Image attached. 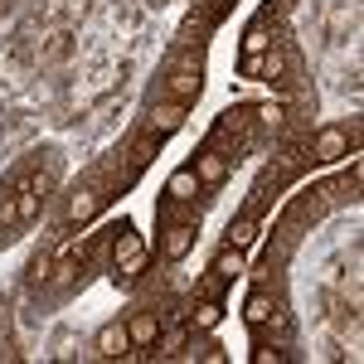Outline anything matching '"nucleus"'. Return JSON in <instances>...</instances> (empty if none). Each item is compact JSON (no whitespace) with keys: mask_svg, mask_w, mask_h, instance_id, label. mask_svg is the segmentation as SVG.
<instances>
[{"mask_svg":"<svg viewBox=\"0 0 364 364\" xmlns=\"http://www.w3.org/2000/svg\"><path fill=\"white\" fill-rule=\"evenodd\" d=\"M15 224H20V209H15V199L5 195L0 199V228H15Z\"/></svg>","mask_w":364,"mask_h":364,"instance_id":"19","label":"nucleus"},{"mask_svg":"<svg viewBox=\"0 0 364 364\" xmlns=\"http://www.w3.org/2000/svg\"><path fill=\"white\" fill-rule=\"evenodd\" d=\"M127 350H132V336H127V326H122V321H112V326H102V331H97V355L117 360V355H127Z\"/></svg>","mask_w":364,"mask_h":364,"instance_id":"3","label":"nucleus"},{"mask_svg":"<svg viewBox=\"0 0 364 364\" xmlns=\"http://www.w3.org/2000/svg\"><path fill=\"white\" fill-rule=\"evenodd\" d=\"M199 190H204V185H199V175H195V166L175 170V175H170V180H166V195H170V199H185V204H190V199H195Z\"/></svg>","mask_w":364,"mask_h":364,"instance_id":"6","label":"nucleus"},{"mask_svg":"<svg viewBox=\"0 0 364 364\" xmlns=\"http://www.w3.org/2000/svg\"><path fill=\"white\" fill-rule=\"evenodd\" d=\"M127 336H132V350H146V345H156V336H161V321L151 311H136L127 321Z\"/></svg>","mask_w":364,"mask_h":364,"instance_id":"1","label":"nucleus"},{"mask_svg":"<svg viewBox=\"0 0 364 364\" xmlns=\"http://www.w3.org/2000/svg\"><path fill=\"white\" fill-rule=\"evenodd\" d=\"M127 257H141V238L132 233V228L117 233V248H112V262H127Z\"/></svg>","mask_w":364,"mask_h":364,"instance_id":"14","label":"nucleus"},{"mask_svg":"<svg viewBox=\"0 0 364 364\" xmlns=\"http://www.w3.org/2000/svg\"><path fill=\"white\" fill-rule=\"evenodd\" d=\"M214 5H224V0H214Z\"/></svg>","mask_w":364,"mask_h":364,"instance_id":"21","label":"nucleus"},{"mask_svg":"<svg viewBox=\"0 0 364 364\" xmlns=\"http://www.w3.org/2000/svg\"><path fill=\"white\" fill-rule=\"evenodd\" d=\"M243 316H248V326H267V321H272V301L257 291V296H248V311H243Z\"/></svg>","mask_w":364,"mask_h":364,"instance_id":"15","label":"nucleus"},{"mask_svg":"<svg viewBox=\"0 0 364 364\" xmlns=\"http://www.w3.org/2000/svg\"><path fill=\"white\" fill-rule=\"evenodd\" d=\"M252 238H257V224L252 219H238V224L228 228V248H248Z\"/></svg>","mask_w":364,"mask_h":364,"instance_id":"17","label":"nucleus"},{"mask_svg":"<svg viewBox=\"0 0 364 364\" xmlns=\"http://www.w3.org/2000/svg\"><path fill=\"white\" fill-rule=\"evenodd\" d=\"M252 364H282V350H252Z\"/></svg>","mask_w":364,"mask_h":364,"instance_id":"20","label":"nucleus"},{"mask_svg":"<svg viewBox=\"0 0 364 364\" xmlns=\"http://www.w3.org/2000/svg\"><path fill=\"white\" fill-rule=\"evenodd\" d=\"M44 190H49V180L39 175L29 190H20L15 195V209H20V224H29V219H39V204H44Z\"/></svg>","mask_w":364,"mask_h":364,"instance_id":"4","label":"nucleus"},{"mask_svg":"<svg viewBox=\"0 0 364 364\" xmlns=\"http://www.w3.org/2000/svg\"><path fill=\"white\" fill-rule=\"evenodd\" d=\"M243 267H248V262H243V248H224L219 257H214V272H219L224 282L243 277Z\"/></svg>","mask_w":364,"mask_h":364,"instance_id":"10","label":"nucleus"},{"mask_svg":"<svg viewBox=\"0 0 364 364\" xmlns=\"http://www.w3.org/2000/svg\"><path fill=\"white\" fill-rule=\"evenodd\" d=\"M190 243H195V224H170L166 228V257L170 262H180L190 252Z\"/></svg>","mask_w":364,"mask_h":364,"instance_id":"7","label":"nucleus"},{"mask_svg":"<svg viewBox=\"0 0 364 364\" xmlns=\"http://www.w3.org/2000/svg\"><path fill=\"white\" fill-rule=\"evenodd\" d=\"M185 127V107L180 102H156L151 107V132L156 136H170V132H180Z\"/></svg>","mask_w":364,"mask_h":364,"instance_id":"2","label":"nucleus"},{"mask_svg":"<svg viewBox=\"0 0 364 364\" xmlns=\"http://www.w3.org/2000/svg\"><path fill=\"white\" fill-rule=\"evenodd\" d=\"M282 73H287V54H282V49H267V54L257 58V78H267V83H277Z\"/></svg>","mask_w":364,"mask_h":364,"instance_id":"12","label":"nucleus"},{"mask_svg":"<svg viewBox=\"0 0 364 364\" xmlns=\"http://www.w3.org/2000/svg\"><path fill=\"white\" fill-rule=\"evenodd\" d=\"M214 326H219V306H214V301L195 306V321H190V331H214Z\"/></svg>","mask_w":364,"mask_h":364,"instance_id":"18","label":"nucleus"},{"mask_svg":"<svg viewBox=\"0 0 364 364\" xmlns=\"http://www.w3.org/2000/svg\"><path fill=\"white\" fill-rule=\"evenodd\" d=\"M161 355H180L185 350V340H190V326H175V331H161Z\"/></svg>","mask_w":364,"mask_h":364,"instance_id":"16","label":"nucleus"},{"mask_svg":"<svg viewBox=\"0 0 364 364\" xmlns=\"http://www.w3.org/2000/svg\"><path fill=\"white\" fill-rule=\"evenodd\" d=\"M267 49H272V34L262 25H252L248 34H243V58H257V54H267Z\"/></svg>","mask_w":364,"mask_h":364,"instance_id":"13","label":"nucleus"},{"mask_svg":"<svg viewBox=\"0 0 364 364\" xmlns=\"http://www.w3.org/2000/svg\"><path fill=\"white\" fill-rule=\"evenodd\" d=\"M195 175H199V185H219L228 175V166H224V156H214V151H204L195 161Z\"/></svg>","mask_w":364,"mask_h":364,"instance_id":"9","label":"nucleus"},{"mask_svg":"<svg viewBox=\"0 0 364 364\" xmlns=\"http://www.w3.org/2000/svg\"><path fill=\"white\" fill-rule=\"evenodd\" d=\"M92 214H97V195H92V190H78V195L68 199V219H73V224H87Z\"/></svg>","mask_w":364,"mask_h":364,"instance_id":"11","label":"nucleus"},{"mask_svg":"<svg viewBox=\"0 0 364 364\" xmlns=\"http://www.w3.org/2000/svg\"><path fill=\"white\" fill-rule=\"evenodd\" d=\"M199 87H204V78H199V63H195V68H180V73L170 78V92H175V102H180V107H185V102H195Z\"/></svg>","mask_w":364,"mask_h":364,"instance_id":"5","label":"nucleus"},{"mask_svg":"<svg viewBox=\"0 0 364 364\" xmlns=\"http://www.w3.org/2000/svg\"><path fill=\"white\" fill-rule=\"evenodd\" d=\"M345 146H350V136H345L340 127H326V132L316 136V156H321V161H340V156H345Z\"/></svg>","mask_w":364,"mask_h":364,"instance_id":"8","label":"nucleus"}]
</instances>
